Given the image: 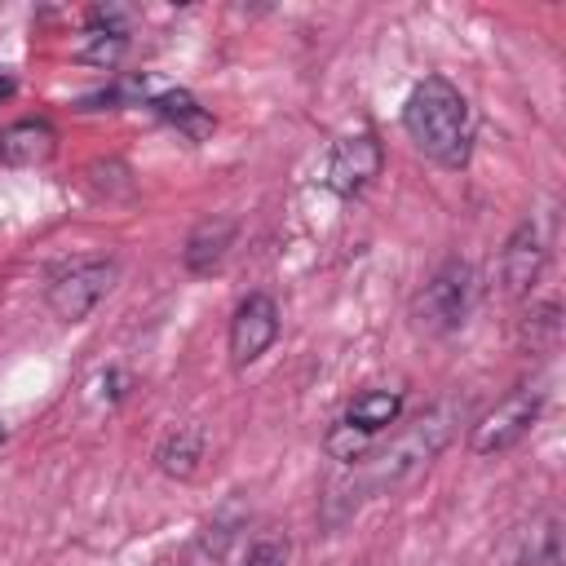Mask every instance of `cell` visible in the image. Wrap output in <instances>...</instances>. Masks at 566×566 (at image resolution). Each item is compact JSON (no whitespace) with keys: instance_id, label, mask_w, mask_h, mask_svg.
Instances as JSON below:
<instances>
[{"instance_id":"1","label":"cell","mask_w":566,"mask_h":566,"mask_svg":"<svg viewBox=\"0 0 566 566\" xmlns=\"http://www.w3.org/2000/svg\"><path fill=\"white\" fill-rule=\"evenodd\" d=\"M460 420H464V402L460 398H438L433 407H424L411 424H402L394 433L389 447H380L367 464H358L345 486L340 482L327 486V495H323V522L327 526H340L358 509V500H367L376 491H394L407 478H416L433 455H442V447L455 438Z\"/></svg>"},{"instance_id":"2","label":"cell","mask_w":566,"mask_h":566,"mask_svg":"<svg viewBox=\"0 0 566 566\" xmlns=\"http://www.w3.org/2000/svg\"><path fill=\"white\" fill-rule=\"evenodd\" d=\"M402 128L442 168H464L469 155H473V115H469V102L442 75H429V80H420L411 88V97L402 106Z\"/></svg>"},{"instance_id":"3","label":"cell","mask_w":566,"mask_h":566,"mask_svg":"<svg viewBox=\"0 0 566 566\" xmlns=\"http://www.w3.org/2000/svg\"><path fill=\"white\" fill-rule=\"evenodd\" d=\"M469 305H473V270H469V261H455V256H451V261H442L438 274L420 287L411 314H416V323H420L424 332L447 336V332H455V327L464 323Z\"/></svg>"},{"instance_id":"4","label":"cell","mask_w":566,"mask_h":566,"mask_svg":"<svg viewBox=\"0 0 566 566\" xmlns=\"http://www.w3.org/2000/svg\"><path fill=\"white\" fill-rule=\"evenodd\" d=\"M115 274L119 265L111 256H84V261H71L66 270L53 274L49 283V310L66 323H80L111 287H115Z\"/></svg>"},{"instance_id":"5","label":"cell","mask_w":566,"mask_h":566,"mask_svg":"<svg viewBox=\"0 0 566 566\" xmlns=\"http://www.w3.org/2000/svg\"><path fill=\"white\" fill-rule=\"evenodd\" d=\"M539 407H544V389H535V385H522V389H513L509 398H500V402L473 424V438H469L473 455H500V451H509L513 442H522V438L531 433Z\"/></svg>"},{"instance_id":"6","label":"cell","mask_w":566,"mask_h":566,"mask_svg":"<svg viewBox=\"0 0 566 566\" xmlns=\"http://www.w3.org/2000/svg\"><path fill=\"white\" fill-rule=\"evenodd\" d=\"M274 340H279V305H274V296H265V292L243 296L234 318H230V358H234V367L256 363Z\"/></svg>"},{"instance_id":"7","label":"cell","mask_w":566,"mask_h":566,"mask_svg":"<svg viewBox=\"0 0 566 566\" xmlns=\"http://www.w3.org/2000/svg\"><path fill=\"white\" fill-rule=\"evenodd\" d=\"M380 164H385V150L376 142V133H354V137H340L327 155V190L336 195H358L371 177H380Z\"/></svg>"},{"instance_id":"8","label":"cell","mask_w":566,"mask_h":566,"mask_svg":"<svg viewBox=\"0 0 566 566\" xmlns=\"http://www.w3.org/2000/svg\"><path fill=\"white\" fill-rule=\"evenodd\" d=\"M544 256H548V243H544L539 221H522L509 234L504 252H500V283H504V292L509 296L531 292L535 279H539V270H544Z\"/></svg>"},{"instance_id":"9","label":"cell","mask_w":566,"mask_h":566,"mask_svg":"<svg viewBox=\"0 0 566 566\" xmlns=\"http://www.w3.org/2000/svg\"><path fill=\"white\" fill-rule=\"evenodd\" d=\"M234 234H239V221H234V217H203V221L186 234V248H181L186 270H190V274H212V270L226 261Z\"/></svg>"},{"instance_id":"10","label":"cell","mask_w":566,"mask_h":566,"mask_svg":"<svg viewBox=\"0 0 566 566\" xmlns=\"http://www.w3.org/2000/svg\"><path fill=\"white\" fill-rule=\"evenodd\" d=\"M57 150V133L44 119H18L0 133V164L4 168H35L44 159H53Z\"/></svg>"},{"instance_id":"11","label":"cell","mask_w":566,"mask_h":566,"mask_svg":"<svg viewBox=\"0 0 566 566\" xmlns=\"http://www.w3.org/2000/svg\"><path fill=\"white\" fill-rule=\"evenodd\" d=\"M203 447H208V438H203L199 424H177V429L164 433V442L155 447V464H159V473H168V478H195V473H199V460H203Z\"/></svg>"},{"instance_id":"12","label":"cell","mask_w":566,"mask_h":566,"mask_svg":"<svg viewBox=\"0 0 566 566\" xmlns=\"http://www.w3.org/2000/svg\"><path fill=\"white\" fill-rule=\"evenodd\" d=\"M398 411H402V394H398V389H363V394L349 402L345 420H349L354 429H363V433H380L385 424L398 420Z\"/></svg>"},{"instance_id":"13","label":"cell","mask_w":566,"mask_h":566,"mask_svg":"<svg viewBox=\"0 0 566 566\" xmlns=\"http://www.w3.org/2000/svg\"><path fill=\"white\" fill-rule=\"evenodd\" d=\"M146 106H155L164 119H172V124H177L186 137H195V142L212 133V119L203 115V106H199V102H195L186 88H159V93H155Z\"/></svg>"},{"instance_id":"14","label":"cell","mask_w":566,"mask_h":566,"mask_svg":"<svg viewBox=\"0 0 566 566\" xmlns=\"http://www.w3.org/2000/svg\"><path fill=\"white\" fill-rule=\"evenodd\" d=\"M128 49V31H106V27H88L84 44L75 49V62L84 66H115Z\"/></svg>"},{"instance_id":"15","label":"cell","mask_w":566,"mask_h":566,"mask_svg":"<svg viewBox=\"0 0 566 566\" xmlns=\"http://www.w3.org/2000/svg\"><path fill=\"white\" fill-rule=\"evenodd\" d=\"M84 177H88V186H93L97 195H106V199L133 195V172H128L119 159H97V164L84 168Z\"/></svg>"},{"instance_id":"16","label":"cell","mask_w":566,"mask_h":566,"mask_svg":"<svg viewBox=\"0 0 566 566\" xmlns=\"http://www.w3.org/2000/svg\"><path fill=\"white\" fill-rule=\"evenodd\" d=\"M367 442H371V433H363V429H354L349 420H340V424H332V429H327V438H323V447H327V455H332V460H340V464H354V460H363V451H367Z\"/></svg>"},{"instance_id":"17","label":"cell","mask_w":566,"mask_h":566,"mask_svg":"<svg viewBox=\"0 0 566 566\" xmlns=\"http://www.w3.org/2000/svg\"><path fill=\"white\" fill-rule=\"evenodd\" d=\"M557 327H562V323H557V301H539V305L526 314V327H522V332H526V340H531V349H535L539 340L553 345V340H557Z\"/></svg>"},{"instance_id":"18","label":"cell","mask_w":566,"mask_h":566,"mask_svg":"<svg viewBox=\"0 0 566 566\" xmlns=\"http://www.w3.org/2000/svg\"><path fill=\"white\" fill-rule=\"evenodd\" d=\"M283 562H287V539H261L252 544L243 566H283Z\"/></svg>"},{"instance_id":"19","label":"cell","mask_w":566,"mask_h":566,"mask_svg":"<svg viewBox=\"0 0 566 566\" xmlns=\"http://www.w3.org/2000/svg\"><path fill=\"white\" fill-rule=\"evenodd\" d=\"M13 93V75H0V102Z\"/></svg>"},{"instance_id":"20","label":"cell","mask_w":566,"mask_h":566,"mask_svg":"<svg viewBox=\"0 0 566 566\" xmlns=\"http://www.w3.org/2000/svg\"><path fill=\"white\" fill-rule=\"evenodd\" d=\"M0 442H4V424H0Z\"/></svg>"}]
</instances>
